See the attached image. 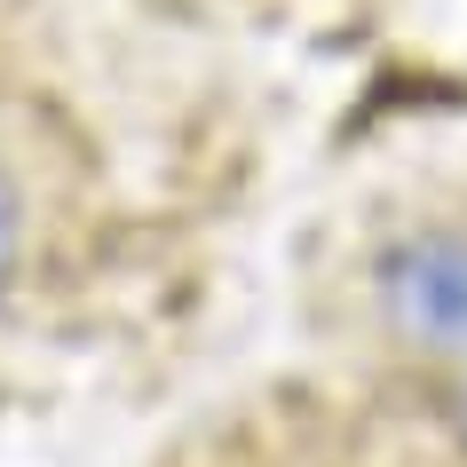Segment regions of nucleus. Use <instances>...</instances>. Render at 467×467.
<instances>
[{
    "label": "nucleus",
    "mask_w": 467,
    "mask_h": 467,
    "mask_svg": "<svg viewBox=\"0 0 467 467\" xmlns=\"http://www.w3.org/2000/svg\"><path fill=\"white\" fill-rule=\"evenodd\" d=\"M380 301L404 333L467 348V230H420L380 254Z\"/></svg>",
    "instance_id": "obj_1"
},
{
    "label": "nucleus",
    "mask_w": 467,
    "mask_h": 467,
    "mask_svg": "<svg viewBox=\"0 0 467 467\" xmlns=\"http://www.w3.org/2000/svg\"><path fill=\"white\" fill-rule=\"evenodd\" d=\"M8 270H16V191L0 182V285H8Z\"/></svg>",
    "instance_id": "obj_2"
}]
</instances>
